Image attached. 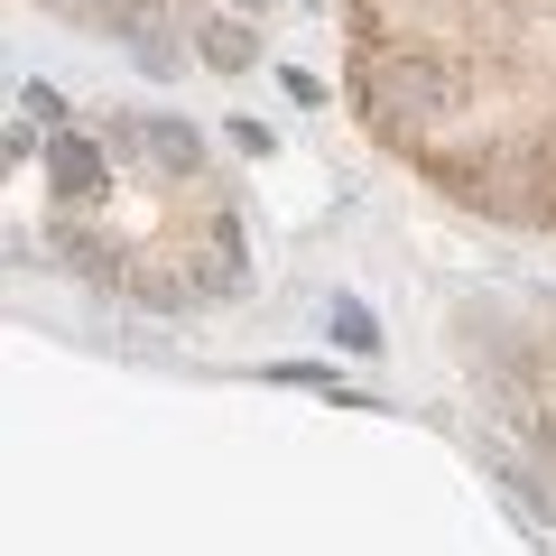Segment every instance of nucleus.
Returning a JSON list of instances; mask_svg holds the SVG:
<instances>
[{
	"label": "nucleus",
	"instance_id": "2",
	"mask_svg": "<svg viewBox=\"0 0 556 556\" xmlns=\"http://www.w3.org/2000/svg\"><path fill=\"white\" fill-rule=\"evenodd\" d=\"M47 186H56L65 204L102 195V186H112V159H102V139H84V130H47Z\"/></svg>",
	"mask_w": 556,
	"mask_h": 556
},
{
	"label": "nucleus",
	"instance_id": "8",
	"mask_svg": "<svg viewBox=\"0 0 556 556\" xmlns=\"http://www.w3.org/2000/svg\"><path fill=\"white\" fill-rule=\"evenodd\" d=\"M20 112L38 121V130H65V93L56 84H20Z\"/></svg>",
	"mask_w": 556,
	"mask_h": 556
},
{
	"label": "nucleus",
	"instance_id": "6",
	"mask_svg": "<svg viewBox=\"0 0 556 556\" xmlns=\"http://www.w3.org/2000/svg\"><path fill=\"white\" fill-rule=\"evenodd\" d=\"M325 325H334L343 353H380V325H371V306H362V298H334V306H325Z\"/></svg>",
	"mask_w": 556,
	"mask_h": 556
},
{
	"label": "nucleus",
	"instance_id": "9",
	"mask_svg": "<svg viewBox=\"0 0 556 556\" xmlns=\"http://www.w3.org/2000/svg\"><path fill=\"white\" fill-rule=\"evenodd\" d=\"M65 10H93V20H139V0H65Z\"/></svg>",
	"mask_w": 556,
	"mask_h": 556
},
{
	"label": "nucleus",
	"instance_id": "3",
	"mask_svg": "<svg viewBox=\"0 0 556 556\" xmlns=\"http://www.w3.org/2000/svg\"><path fill=\"white\" fill-rule=\"evenodd\" d=\"M130 139L149 149V167H159V177H195V167H204V139H195V121H167V112H149Z\"/></svg>",
	"mask_w": 556,
	"mask_h": 556
},
{
	"label": "nucleus",
	"instance_id": "7",
	"mask_svg": "<svg viewBox=\"0 0 556 556\" xmlns=\"http://www.w3.org/2000/svg\"><path fill=\"white\" fill-rule=\"evenodd\" d=\"M130 56L149 65V75H177V47H167V28H159V20H130Z\"/></svg>",
	"mask_w": 556,
	"mask_h": 556
},
{
	"label": "nucleus",
	"instance_id": "1",
	"mask_svg": "<svg viewBox=\"0 0 556 556\" xmlns=\"http://www.w3.org/2000/svg\"><path fill=\"white\" fill-rule=\"evenodd\" d=\"M371 121L380 130H445V121H464V75L445 56H427V47H399V56H371Z\"/></svg>",
	"mask_w": 556,
	"mask_h": 556
},
{
	"label": "nucleus",
	"instance_id": "5",
	"mask_svg": "<svg viewBox=\"0 0 556 556\" xmlns=\"http://www.w3.org/2000/svg\"><path fill=\"white\" fill-rule=\"evenodd\" d=\"M204 65H214V75H251L260 65V38L241 20H204Z\"/></svg>",
	"mask_w": 556,
	"mask_h": 556
},
{
	"label": "nucleus",
	"instance_id": "4",
	"mask_svg": "<svg viewBox=\"0 0 556 556\" xmlns=\"http://www.w3.org/2000/svg\"><path fill=\"white\" fill-rule=\"evenodd\" d=\"M241 260H251V241H241V223L223 214L214 241H204V278H195V288H204V298H232V288H241Z\"/></svg>",
	"mask_w": 556,
	"mask_h": 556
}]
</instances>
